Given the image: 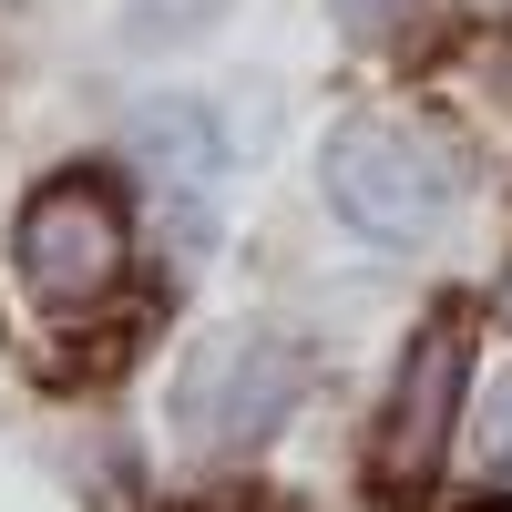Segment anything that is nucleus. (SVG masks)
Here are the masks:
<instances>
[{"mask_svg":"<svg viewBox=\"0 0 512 512\" xmlns=\"http://www.w3.org/2000/svg\"><path fill=\"white\" fill-rule=\"evenodd\" d=\"M461 379H472V338H461V318H431L390 379V420H379V482L390 492H420L441 472L451 420H461Z\"/></svg>","mask_w":512,"mask_h":512,"instance_id":"nucleus-4","label":"nucleus"},{"mask_svg":"<svg viewBox=\"0 0 512 512\" xmlns=\"http://www.w3.org/2000/svg\"><path fill=\"white\" fill-rule=\"evenodd\" d=\"M134 164L154 175V195L205 205V185L226 175V144H216V123L195 103H164V113H134Z\"/></svg>","mask_w":512,"mask_h":512,"instance_id":"nucleus-5","label":"nucleus"},{"mask_svg":"<svg viewBox=\"0 0 512 512\" xmlns=\"http://www.w3.org/2000/svg\"><path fill=\"white\" fill-rule=\"evenodd\" d=\"M308 349L277 328H226V338H205V349L185 359L175 379V431L195 451H246V441H267L277 420L308 400Z\"/></svg>","mask_w":512,"mask_h":512,"instance_id":"nucleus-2","label":"nucleus"},{"mask_svg":"<svg viewBox=\"0 0 512 512\" xmlns=\"http://www.w3.org/2000/svg\"><path fill=\"white\" fill-rule=\"evenodd\" d=\"M226 21V0H134V41H164V31H205Z\"/></svg>","mask_w":512,"mask_h":512,"instance_id":"nucleus-6","label":"nucleus"},{"mask_svg":"<svg viewBox=\"0 0 512 512\" xmlns=\"http://www.w3.org/2000/svg\"><path fill=\"white\" fill-rule=\"evenodd\" d=\"M246 512H277V502H246Z\"/></svg>","mask_w":512,"mask_h":512,"instance_id":"nucleus-10","label":"nucleus"},{"mask_svg":"<svg viewBox=\"0 0 512 512\" xmlns=\"http://www.w3.org/2000/svg\"><path fill=\"white\" fill-rule=\"evenodd\" d=\"M492 308H502V328H512V267H502V287H492Z\"/></svg>","mask_w":512,"mask_h":512,"instance_id":"nucleus-9","label":"nucleus"},{"mask_svg":"<svg viewBox=\"0 0 512 512\" xmlns=\"http://www.w3.org/2000/svg\"><path fill=\"white\" fill-rule=\"evenodd\" d=\"M482 512H492V502H482Z\"/></svg>","mask_w":512,"mask_h":512,"instance_id":"nucleus-11","label":"nucleus"},{"mask_svg":"<svg viewBox=\"0 0 512 512\" xmlns=\"http://www.w3.org/2000/svg\"><path fill=\"white\" fill-rule=\"evenodd\" d=\"M410 11H420V0H338V31H349V41H400Z\"/></svg>","mask_w":512,"mask_h":512,"instance_id":"nucleus-7","label":"nucleus"},{"mask_svg":"<svg viewBox=\"0 0 512 512\" xmlns=\"http://www.w3.org/2000/svg\"><path fill=\"white\" fill-rule=\"evenodd\" d=\"M492 461H502V472H512V379H502V390H492Z\"/></svg>","mask_w":512,"mask_h":512,"instance_id":"nucleus-8","label":"nucleus"},{"mask_svg":"<svg viewBox=\"0 0 512 512\" xmlns=\"http://www.w3.org/2000/svg\"><path fill=\"white\" fill-rule=\"evenodd\" d=\"M328 205L359 236H379V246H420L451 216V154H441V134L390 123V113L338 123L328 134Z\"/></svg>","mask_w":512,"mask_h":512,"instance_id":"nucleus-1","label":"nucleus"},{"mask_svg":"<svg viewBox=\"0 0 512 512\" xmlns=\"http://www.w3.org/2000/svg\"><path fill=\"white\" fill-rule=\"evenodd\" d=\"M123 246H134V226H123V195L103 175H52V185L21 205V236H11L31 297H52V308L103 297L123 277Z\"/></svg>","mask_w":512,"mask_h":512,"instance_id":"nucleus-3","label":"nucleus"}]
</instances>
